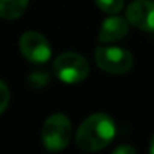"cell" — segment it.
Instances as JSON below:
<instances>
[{"instance_id": "30bf717a", "label": "cell", "mask_w": 154, "mask_h": 154, "mask_svg": "<svg viewBox=\"0 0 154 154\" xmlns=\"http://www.w3.org/2000/svg\"><path fill=\"white\" fill-rule=\"evenodd\" d=\"M94 3L102 12L109 15L118 14L124 8V0H94Z\"/></svg>"}, {"instance_id": "9c48e42d", "label": "cell", "mask_w": 154, "mask_h": 154, "mask_svg": "<svg viewBox=\"0 0 154 154\" xmlns=\"http://www.w3.org/2000/svg\"><path fill=\"white\" fill-rule=\"evenodd\" d=\"M50 79H51V76H50V73H48L47 70H44V69H36V70H33V72L29 73V76H27V84H29V87H32V88H42V87L48 85Z\"/></svg>"}, {"instance_id": "8fae6325", "label": "cell", "mask_w": 154, "mask_h": 154, "mask_svg": "<svg viewBox=\"0 0 154 154\" xmlns=\"http://www.w3.org/2000/svg\"><path fill=\"white\" fill-rule=\"evenodd\" d=\"M9 100H11V93H9V88L8 85L0 79V114L8 108L9 105Z\"/></svg>"}, {"instance_id": "52a82bcc", "label": "cell", "mask_w": 154, "mask_h": 154, "mask_svg": "<svg viewBox=\"0 0 154 154\" xmlns=\"http://www.w3.org/2000/svg\"><path fill=\"white\" fill-rule=\"evenodd\" d=\"M127 33H129V21L123 17L112 15L102 23L97 39L100 44H112L121 41Z\"/></svg>"}, {"instance_id": "277c9868", "label": "cell", "mask_w": 154, "mask_h": 154, "mask_svg": "<svg viewBox=\"0 0 154 154\" xmlns=\"http://www.w3.org/2000/svg\"><path fill=\"white\" fill-rule=\"evenodd\" d=\"M94 60L100 70H105L112 75L127 73L133 67L132 52L118 47H97Z\"/></svg>"}, {"instance_id": "4fadbf2b", "label": "cell", "mask_w": 154, "mask_h": 154, "mask_svg": "<svg viewBox=\"0 0 154 154\" xmlns=\"http://www.w3.org/2000/svg\"><path fill=\"white\" fill-rule=\"evenodd\" d=\"M150 154H154V133L151 136V141H150Z\"/></svg>"}, {"instance_id": "6da1fadb", "label": "cell", "mask_w": 154, "mask_h": 154, "mask_svg": "<svg viewBox=\"0 0 154 154\" xmlns=\"http://www.w3.org/2000/svg\"><path fill=\"white\" fill-rule=\"evenodd\" d=\"M115 136L114 120L103 112L88 115L76 130V145L85 153L105 148Z\"/></svg>"}, {"instance_id": "7a4b0ae2", "label": "cell", "mask_w": 154, "mask_h": 154, "mask_svg": "<svg viewBox=\"0 0 154 154\" xmlns=\"http://www.w3.org/2000/svg\"><path fill=\"white\" fill-rule=\"evenodd\" d=\"M72 123L64 114H52L42 126V142L51 153L63 151L70 141Z\"/></svg>"}, {"instance_id": "5b68a950", "label": "cell", "mask_w": 154, "mask_h": 154, "mask_svg": "<svg viewBox=\"0 0 154 154\" xmlns=\"http://www.w3.org/2000/svg\"><path fill=\"white\" fill-rule=\"evenodd\" d=\"M20 51L32 63H45L51 57L47 38L38 32H26L20 38Z\"/></svg>"}, {"instance_id": "8992f818", "label": "cell", "mask_w": 154, "mask_h": 154, "mask_svg": "<svg viewBox=\"0 0 154 154\" xmlns=\"http://www.w3.org/2000/svg\"><path fill=\"white\" fill-rule=\"evenodd\" d=\"M126 20L139 30L154 32V2L133 0L126 9Z\"/></svg>"}, {"instance_id": "3957f363", "label": "cell", "mask_w": 154, "mask_h": 154, "mask_svg": "<svg viewBox=\"0 0 154 154\" xmlns=\"http://www.w3.org/2000/svg\"><path fill=\"white\" fill-rule=\"evenodd\" d=\"M55 75L67 84L84 81L90 73V63L87 58L76 52H63L52 63Z\"/></svg>"}, {"instance_id": "ba28073f", "label": "cell", "mask_w": 154, "mask_h": 154, "mask_svg": "<svg viewBox=\"0 0 154 154\" xmlns=\"http://www.w3.org/2000/svg\"><path fill=\"white\" fill-rule=\"evenodd\" d=\"M29 6V0H0V18L12 21L20 18Z\"/></svg>"}, {"instance_id": "7c38bea8", "label": "cell", "mask_w": 154, "mask_h": 154, "mask_svg": "<svg viewBox=\"0 0 154 154\" xmlns=\"http://www.w3.org/2000/svg\"><path fill=\"white\" fill-rule=\"evenodd\" d=\"M111 154H136V151H135V148L132 145L123 144V145H118Z\"/></svg>"}]
</instances>
